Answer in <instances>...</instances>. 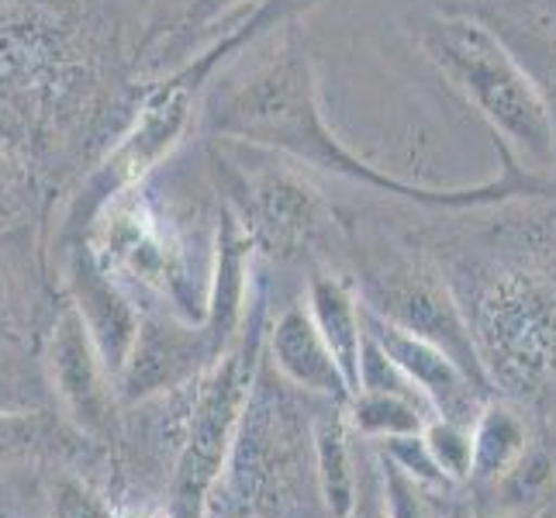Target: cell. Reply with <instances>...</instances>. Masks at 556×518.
I'll return each mask as SVG.
<instances>
[{
	"mask_svg": "<svg viewBox=\"0 0 556 518\" xmlns=\"http://www.w3.org/2000/svg\"><path fill=\"white\" fill-rule=\"evenodd\" d=\"M207 131L222 139L249 142L260 149H277L298 163L318 166L336 177H346L370 190L391 198H405L421 207L435 211H467V207H491L515 198H546L556 187L532 169L515 163L505 152V173L497 180L473 184V187H426L397 180L391 173L377 169L353 149L339 142L329 128L318 104V80L312 55L301 38L291 31L277 46L270 60H263L242 84L207 108Z\"/></svg>",
	"mask_w": 556,
	"mask_h": 518,
	"instance_id": "1",
	"label": "cell"
},
{
	"mask_svg": "<svg viewBox=\"0 0 556 518\" xmlns=\"http://www.w3.org/2000/svg\"><path fill=\"white\" fill-rule=\"evenodd\" d=\"M418 42L502 139V152L532 173L556 163L553 111L502 31L467 14H432L418 25Z\"/></svg>",
	"mask_w": 556,
	"mask_h": 518,
	"instance_id": "2",
	"label": "cell"
},
{
	"mask_svg": "<svg viewBox=\"0 0 556 518\" xmlns=\"http://www.w3.org/2000/svg\"><path fill=\"white\" fill-rule=\"evenodd\" d=\"M308 4L312 0H256L253 8L239 11L232 17V25H228L222 35H211V42L198 55H187L180 66L163 73L160 80L152 84V90L146 93V101L139 104L136 118H131L122 142L111 149V156L90 177L87 194H84L87 222L108 198L142 184L146 177L156 173V166H163V160L187 136L207 84L215 80V73L232 60L239 49L253 46L263 35H270L274 28L287 25L301 8H308Z\"/></svg>",
	"mask_w": 556,
	"mask_h": 518,
	"instance_id": "3",
	"label": "cell"
},
{
	"mask_svg": "<svg viewBox=\"0 0 556 518\" xmlns=\"http://www.w3.org/2000/svg\"><path fill=\"white\" fill-rule=\"evenodd\" d=\"M488 380L540 394L556 380V277L529 266L497 270L467 315Z\"/></svg>",
	"mask_w": 556,
	"mask_h": 518,
	"instance_id": "4",
	"label": "cell"
},
{
	"mask_svg": "<svg viewBox=\"0 0 556 518\" xmlns=\"http://www.w3.org/2000/svg\"><path fill=\"white\" fill-rule=\"evenodd\" d=\"M256 356L260 336L239 332V339L198 377L184 446L169 473V518H201L207 494L218 484L232 453L239 418L256 380Z\"/></svg>",
	"mask_w": 556,
	"mask_h": 518,
	"instance_id": "5",
	"label": "cell"
},
{
	"mask_svg": "<svg viewBox=\"0 0 556 518\" xmlns=\"http://www.w3.org/2000/svg\"><path fill=\"white\" fill-rule=\"evenodd\" d=\"M363 298H367L363 304L383 321L439 345L450 359H456L464 374L481 388V394L491 388L488 370L481 356H477V345L470 336V321L464 308L456 304V298L450 294V287L439 277L418 270V266L377 270L367 277Z\"/></svg>",
	"mask_w": 556,
	"mask_h": 518,
	"instance_id": "6",
	"label": "cell"
},
{
	"mask_svg": "<svg viewBox=\"0 0 556 518\" xmlns=\"http://www.w3.org/2000/svg\"><path fill=\"white\" fill-rule=\"evenodd\" d=\"M42 370L52 397H60L76 432L87 435L90 443H118L122 401L114 394V377L73 304L60 312L46 339Z\"/></svg>",
	"mask_w": 556,
	"mask_h": 518,
	"instance_id": "7",
	"label": "cell"
},
{
	"mask_svg": "<svg viewBox=\"0 0 556 518\" xmlns=\"http://www.w3.org/2000/svg\"><path fill=\"white\" fill-rule=\"evenodd\" d=\"M218 353L211 350L201 321L180 315H142L136 342L125 367L114 377V394L122 405H139L146 397L194 383Z\"/></svg>",
	"mask_w": 556,
	"mask_h": 518,
	"instance_id": "8",
	"label": "cell"
},
{
	"mask_svg": "<svg viewBox=\"0 0 556 518\" xmlns=\"http://www.w3.org/2000/svg\"><path fill=\"white\" fill-rule=\"evenodd\" d=\"M359 315H363V332L397 363V370L429 401L432 415L456 421V426H473L477 412H481V388L464 374L456 359H450L439 345L383 321L367 304H359Z\"/></svg>",
	"mask_w": 556,
	"mask_h": 518,
	"instance_id": "9",
	"label": "cell"
},
{
	"mask_svg": "<svg viewBox=\"0 0 556 518\" xmlns=\"http://www.w3.org/2000/svg\"><path fill=\"white\" fill-rule=\"evenodd\" d=\"M63 63V31L42 11L0 14V139L25 128L28 90L46 84Z\"/></svg>",
	"mask_w": 556,
	"mask_h": 518,
	"instance_id": "10",
	"label": "cell"
},
{
	"mask_svg": "<svg viewBox=\"0 0 556 518\" xmlns=\"http://www.w3.org/2000/svg\"><path fill=\"white\" fill-rule=\"evenodd\" d=\"M66 291L76 315L84 318L93 345H98L104 367L111 370V377H118L142 321L139 304L131 301V294L118 280L108 277L87 242L76 245L66 260Z\"/></svg>",
	"mask_w": 556,
	"mask_h": 518,
	"instance_id": "11",
	"label": "cell"
},
{
	"mask_svg": "<svg viewBox=\"0 0 556 518\" xmlns=\"http://www.w3.org/2000/svg\"><path fill=\"white\" fill-rule=\"evenodd\" d=\"M245 228L253 242L277 253H294L325 225V201L318 190L291 169H263L245 180Z\"/></svg>",
	"mask_w": 556,
	"mask_h": 518,
	"instance_id": "12",
	"label": "cell"
},
{
	"mask_svg": "<svg viewBox=\"0 0 556 518\" xmlns=\"http://www.w3.org/2000/svg\"><path fill=\"white\" fill-rule=\"evenodd\" d=\"M266 359L291 388L346 405L350 383L342 377L332 350L325 345L308 304H291L287 312H280V318L270 325V336H266Z\"/></svg>",
	"mask_w": 556,
	"mask_h": 518,
	"instance_id": "13",
	"label": "cell"
},
{
	"mask_svg": "<svg viewBox=\"0 0 556 518\" xmlns=\"http://www.w3.org/2000/svg\"><path fill=\"white\" fill-rule=\"evenodd\" d=\"M249 253H253V236H249L245 222L232 215V211H225L215 242V277H211V291L201 318L211 350L218 356L239 339V329L245 321Z\"/></svg>",
	"mask_w": 556,
	"mask_h": 518,
	"instance_id": "14",
	"label": "cell"
},
{
	"mask_svg": "<svg viewBox=\"0 0 556 518\" xmlns=\"http://www.w3.org/2000/svg\"><path fill=\"white\" fill-rule=\"evenodd\" d=\"M249 0H174L169 11L163 14V22L149 31L146 52L139 55V63L146 73H163L166 66H180L190 46L201 35L215 28V22H225L228 14L245 11Z\"/></svg>",
	"mask_w": 556,
	"mask_h": 518,
	"instance_id": "15",
	"label": "cell"
},
{
	"mask_svg": "<svg viewBox=\"0 0 556 518\" xmlns=\"http://www.w3.org/2000/svg\"><path fill=\"white\" fill-rule=\"evenodd\" d=\"M308 312L353 394L359 380V350H363V315H359L356 294L350 291V283H342L339 277L321 274L308 283Z\"/></svg>",
	"mask_w": 556,
	"mask_h": 518,
	"instance_id": "16",
	"label": "cell"
},
{
	"mask_svg": "<svg viewBox=\"0 0 556 518\" xmlns=\"http://www.w3.org/2000/svg\"><path fill=\"white\" fill-rule=\"evenodd\" d=\"M80 443H90V439L60 421L49 408L0 412V464L73 456L80 453Z\"/></svg>",
	"mask_w": 556,
	"mask_h": 518,
	"instance_id": "17",
	"label": "cell"
},
{
	"mask_svg": "<svg viewBox=\"0 0 556 518\" xmlns=\"http://www.w3.org/2000/svg\"><path fill=\"white\" fill-rule=\"evenodd\" d=\"M473 459H470V473L481 477V481H502V477L519 464V456L529 450V429L522 415L511 405H488L477 412L473 426Z\"/></svg>",
	"mask_w": 556,
	"mask_h": 518,
	"instance_id": "18",
	"label": "cell"
},
{
	"mask_svg": "<svg viewBox=\"0 0 556 518\" xmlns=\"http://www.w3.org/2000/svg\"><path fill=\"white\" fill-rule=\"evenodd\" d=\"M315 467L329 518H350L356 505V470L350 453V421L329 412L315 421Z\"/></svg>",
	"mask_w": 556,
	"mask_h": 518,
	"instance_id": "19",
	"label": "cell"
},
{
	"mask_svg": "<svg viewBox=\"0 0 556 518\" xmlns=\"http://www.w3.org/2000/svg\"><path fill=\"white\" fill-rule=\"evenodd\" d=\"M346 421L370 439H391V435H415L426 432L432 408L421 405V401L388 394V391H353L346 397Z\"/></svg>",
	"mask_w": 556,
	"mask_h": 518,
	"instance_id": "20",
	"label": "cell"
},
{
	"mask_svg": "<svg viewBox=\"0 0 556 518\" xmlns=\"http://www.w3.org/2000/svg\"><path fill=\"white\" fill-rule=\"evenodd\" d=\"M49 397L46 370L28 363L14 345L0 342V412H38L49 408Z\"/></svg>",
	"mask_w": 556,
	"mask_h": 518,
	"instance_id": "21",
	"label": "cell"
},
{
	"mask_svg": "<svg viewBox=\"0 0 556 518\" xmlns=\"http://www.w3.org/2000/svg\"><path fill=\"white\" fill-rule=\"evenodd\" d=\"M421 435H426V446L446 481H464V477H470V459H473L470 426H456V421L435 418L429 421Z\"/></svg>",
	"mask_w": 556,
	"mask_h": 518,
	"instance_id": "22",
	"label": "cell"
},
{
	"mask_svg": "<svg viewBox=\"0 0 556 518\" xmlns=\"http://www.w3.org/2000/svg\"><path fill=\"white\" fill-rule=\"evenodd\" d=\"M49 502H52V518H114V511L104 505V497L73 473L55 477Z\"/></svg>",
	"mask_w": 556,
	"mask_h": 518,
	"instance_id": "23",
	"label": "cell"
},
{
	"mask_svg": "<svg viewBox=\"0 0 556 518\" xmlns=\"http://www.w3.org/2000/svg\"><path fill=\"white\" fill-rule=\"evenodd\" d=\"M383 446H388V459L405 470L415 484H446L443 470L435 467V459L426 446V435L415 432V435H391V439H380Z\"/></svg>",
	"mask_w": 556,
	"mask_h": 518,
	"instance_id": "24",
	"label": "cell"
},
{
	"mask_svg": "<svg viewBox=\"0 0 556 518\" xmlns=\"http://www.w3.org/2000/svg\"><path fill=\"white\" fill-rule=\"evenodd\" d=\"M22 184H25V169L11 156V149L0 142V211H4L17 194H22Z\"/></svg>",
	"mask_w": 556,
	"mask_h": 518,
	"instance_id": "25",
	"label": "cell"
},
{
	"mask_svg": "<svg viewBox=\"0 0 556 518\" xmlns=\"http://www.w3.org/2000/svg\"><path fill=\"white\" fill-rule=\"evenodd\" d=\"M535 84H540L543 98L553 111V125H556V35L546 38V46H543V76Z\"/></svg>",
	"mask_w": 556,
	"mask_h": 518,
	"instance_id": "26",
	"label": "cell"
},
{
	"mask_svg": "<svg viewBox=\"0 0 556 518\" xmlns=\"http://www.w3.org/2000/svg\"><path fill=\"white\" fill-rule=\"evenodd\" d=\"M350 518H388V508H383V494L374 484H367V488L356 484V505H353Z\"/></svg>",
	"mask_w": 556,
	"mask_h": 518,
	"instance_id": "27",
	"label": "cell"
},
{
	"mask_svg": "<svg viewBox=\"0 0 556 518\" xmlns=\"http://www.w3.org/2000/svg\"><path fill=\"white\" fill-rule=\"evenodd\" d=\"M8 329H11V304H8L4 277H0V342H8Z\"/></svg>",
	"mask_w": 556,
	"mask_h": 518,
	"instance_id": "28",
	"label": "cell"
},
{
	"mask_svg": "<svg viewBox=\"0 0 556 518\" xmlns=\"http://www.w3.org/2000/svg\"><path fill=\"white\" fill-rule=\"evenodd\" d=\"M125 518H169V515H166V508H160V511H131Z\"/></svg>",
	"mask_w": 556,
	"mask_h": 518,
	"instance_id": "29",
	"label": "cell"
}]
</instances>
